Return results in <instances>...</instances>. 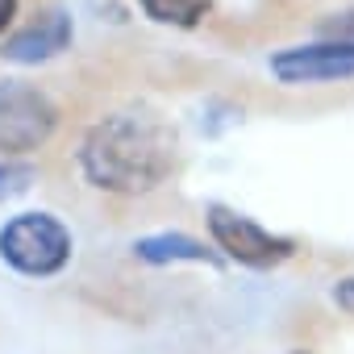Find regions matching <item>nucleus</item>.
<instances>
[{"label":"nucleus","mask_w":354,"mask_h":354,"mask_svg":"<svg viewBox=\"0 0 354 354\" xmlns=\"http://www.w3.org/2000/svg\"><path fill=\"white\" fill-rule=\"evenodd\" d=\"M271 75L279 84H329V80H350L354 75V42L325 38L308 46H288L267 59Z\"/></svg>","instance_id":"39448f33"},{"label":"nucleus","mask_w":354,"mask_h":354,"mask_svg":"<svg viewBox=\"0 0 354 354\" xmlns=\"http://www.w3.org/2000/svg\"><path fill=\"white\" fill-rule=\"evenodd\" d=\"M34 167L30 162H17V158H5L0 162V205L5 201H13V196H21L30 184H34Z\"/></svg>","instance_id":"1a4fd4ad"},{"label":"nucleus","mask_w":354,"mask_h":354,"mask_svg":"<svg viewBox=\"0 0 354 354\" xmlns=\"http://www.w3.org/2000/svg\"><path fill=\"white\" fill-rule=\"evenodd\" d=\"M71 34H75L71 13L50 9V13H42L38 21H30L26 30H17V34L5 42V50H0V55H5L9 63H26V67H34V63H46V59L63 55V50L71 46Z\"/></svg>","instance_id":"423d86ee"},{"label":"nucleus","mask_w":354,"mask_h":354,"mask_svg":"<svg viewBox=\"0 0 354 354\" xmlns=\"http://www.w3.org/2000/svg\"><path fill=\"white\" fill-rule=\"evenodd\" d=\"M17 17V0H0V34H5V26Z\"/></svg>","instance_id":"f8f14e48"},{"label":"nucleus","mask_w":354,"mask_h":354,"mask_svg":"<svg viewBox=\"0 0 354 354\" xmlns=\"http://www.w3.org/2000/svg\"><path fill=\"white\" fill-rule=\"evenodd\" d=\"M209 234H213L217 250H225V259H234L242 267H275L296 250L292 238H279L225 205H209Z\"/></svg>","instance_id":"20e7f679"},{"label":"nucleus","mask_w":354,"mask_h":354,"mask_svg":"<svg viewBox=\"0 0 354 354\" xmlns=\"http://www.w3.org/2000/svg\"><path fill=\"white\" fill-rule=\"evenodd\" d=\"M133 254L142 263H154V267H162V263H209V267H217L221 263L205 242H196L188 234H150V238H138Z\"/></svg>","instance_id":"0eeeda50"},{"label":"nucleus","mask_w":354,"mask_h":354,"mask_svg":"<svg viewBox=\"0 0 354 354\" xmlns=\"http://www.w3.org/2000/svg\"><path fill=\"white\" fill-rule=\"evenodd\" d=\"M0 259L34 279L59 275L71 259V234L50 213H21L0 230Z\"/></svg>","instance_id":"f03ea898"},{"label":"nucleus","mask_w":354,"mask_h":354,"mask_svg":"<svg viewBox=\"0 0 354 354\" xmlns=\"http://www.w3.org/2000/svg\"><path fill=\"white\" fill-rule=\"evenodd\" d=\"M138 5H142V13L150 21L175 26V30H192L209 13V0H138Z\"/></svg>","instance_id":"6e6552de"},{"label":"nucleus","mask_w":354,"mask_h":354,"mask_svg":"<svg viewBox=\"0 0 354 354\" xmlns=\"http://www.w3.org/2000/svg\"><path fill=\"white\" fill-rule=\"evenodd\" d=\"M333 300H337L346 313H354V279H342V283L333 288Z\"/></svg>","instance_id":"9b49d317"},{"label":"nucleus","mask_w":354,"mask_h":354,"mask_svg":"<svg viewBox=\"0 0 354 354\" xmlns=\"http://www.w3.org/2000/svg\"><path fill=\"white\" fill-rule=\"evenodd\" d=\"M59 125V109L26 80H0V154H30Z\"/></svg>","instance_id":"7ed1b4c3"},{"label":"nucleus","mask_w":354,"mask_h":354,"mask_svg":"<svg viewBox=\"0 0 354 354\" xmlns=\"http://www.w3.org/2000/svg\"><path fill=\"white\" fill-rule=\"evenodd\" d=\"M88 184L121 196L158 188L175 167V138L150 113H113L96 121L80 146Z\"/></svg>","instance_id":"f257e3e1"},{"label":"nucleus","mask_w":354,"mask_h":354,"mask_svg":"<svg viewBox=\"0 0 354 354\" xmlns=\"http://www.w3.org/2000/svg\"><path fill=\"white\" fill-rule=\"evenodd\" d=\"M325 34H333V38H342V42H354V9H350V13H342Z\"/></svg>","instance_id":"9d476101"}]
</instances>
